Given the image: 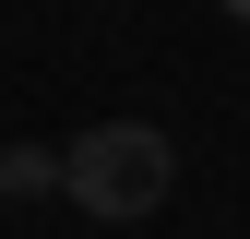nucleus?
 I'll use <instances>...</instances> for the list:
<instances>
[{
	"instance_id": "f257e3e1",
	"label": "nucleus",
	"mask_w": 250,
	"mask_h": 239,
	"mask_svg": "<svg viewBox=\"0 0 250 239\" xmlns=\"http://www.w3.org/2000/svg\"><path fill=\"white\" fill-rule=\"evenodd\" d=\"M60 191L96 227H131V215H155V203L179 191V143L155 132V120H96V132L60 143Z\"/></svg>"
},
{
	"instance_id": "7ed1b4c3",
	"label": "nucleus",
	"mask_w": 250,
	"mask_h": 239,
	"mask_svg": "<svg viewBox=\"0 0 250 239\" xmlns=\"http://www.w3.org/2000/svg\"><path fill=\"white\" fill-rule=\"evenodd\" d=\"M227 12H238V24H250V0H227Z\"/></svg>"
},
{
	"instance_id": "f03ea898",
	"label": "nucleus",
	"mask_w": 250,
	"mask_h": 239,
	"mask_svg": "<svg viewBox=\"0 0 250 239\" xmlns=\"http://www.w3.org/2000/svg\"><path fill=\"white\" fill-rule=\"evenodd\" d=\"M0 191H12V203L60 191V156H48V143H12V156H0Z\"/></svg>"
}]
</instances>
